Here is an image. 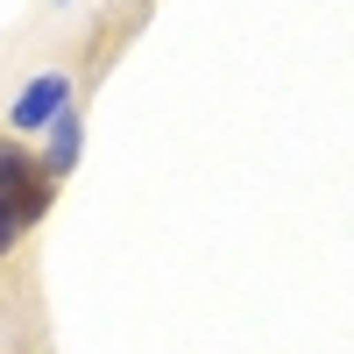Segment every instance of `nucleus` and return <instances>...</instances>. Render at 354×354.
Here are the masks:
<instances>
[{
    "label": "nucleus",
    "instance_id": "1",
    "mask_svg": "<svg viewBox=\"0 0 354 354\" xmlns=\"http://www.w3.org/2000/svg\"><path fill=\"white\" fill-rule=\"evenodd\" d=\"M0 205H15L21 220H43V205H50V177L36 170V156L21 142H0Z\"/></svg>",
    "mask_w": 354,
    "mask_h": 354
},
{
    "label": "nucleus",
    "instance_id": "2",
    "mask_svg": "<svg viewBox=\"0 0 354 354\" xmlns=\"http://www.w3.org/2000/svg\"><path fill=\"white\" fill-rule=\"evenodd\" d=\"M57 106H64V78H36V85H28V100L15 106V121H21V128H36V121H50Z\"/></svg>",
    "mask_w": 354,
    "mask_h": 354
},
{
    "label": "nucleus",
    "instance_id": "3",
    "mask_svg": "<svg viewBox=\"0 0 354 354\" xmlns=\"http://www.w3.org/2000/svg\"><path fill=\"white\" fill-rule=\"evenodd\" d=\"M21 227H28V220L15 213V205H0V255H8V248H15V234H21Z\"/></svg>",
    "mask_w": 354,
    "mask_h": 354
}]
</instances>
